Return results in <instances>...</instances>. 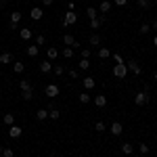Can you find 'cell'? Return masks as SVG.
<instances>
[{
	"mask_svg": "<svg viewBox=\"0 0 157 157\" xmlns=\"http://www.w3.org/2000/svg\"><path fill=\"white\" fill-rule=\"evenodd\" d=\"M149 101H151V97H149V92H145V90H140V92H136V94H134V103H136L138 107L147 105Z\"/></svg>",
	"mask_w": 157,
	"mask_h": 157,
	"instance_id": "6da1fadb",
	"label": "cell"
},
{
	"mask_svg": "<svg viewBox=\"0 0 157 157\" xmlns=\"http://www.w3.org/2000/svg\"><path fill=\"white\" fill-rule=\"evenodd\" d=\"M113 75H115V78H120V80H124V78L128 75V67H126V63L115 65V67H113Z\"/></svg>",
	"mask_w": 157,
	"mask_h": 157,
	"instance_id": "7a4b0ae2",
	"label": "cell"
},
{
	"mask_svg": "<svg viewBox=\"0 0 157 157\" xmlns=\"http://www.w3.org/2000/svg\"><path fill=\"white\" fill-rule=\"evenodd\" d=\"M78 23V15L73 11H67L65 13V19H63V25H75Z\"/></svg>",
	"mask_w": 157,
	"mask_h": 157,
	"instance_id": "3957f363",
	"label": "cell"
},
{
	"mask_svg": "<svg viewBox=\"0 0 157 157\" xmlns=\"http://www.w3.org/2000/svg\"><path fill=\"white\" fill-rule=\"evenodd\" d=\"M21 134H23V128H21V126H17V124L9 126V136H11V138H19Z\"/></svg>",
	"mask_w": 157,
	"mask_h": 157,
	"instance_id": "277c9868",
	"label": "cell"
},
{
	"mask_svg": "<svg viewBox=\"0 0 157 157\" xmlns=\"http://www.w3.org/2000/svg\"><path fill=\"white\" fill-rule=\"evenodd\" d=\"M126 67H128V71H132L134 75H140V73H143L140 65H138L136 61H128V63H126Z\"/></svg>",
	"mask_w": 157,
	"mask_h": 157,
	"instance_id": "5b68a950",
	"label": "cell"
},
{
	"mask_svg": "<svg viewBox=\"0 0 157 157\" xmlns=\"http://www.w3.org/2000/svg\"><path fill=\"white\" fill-rule=\"evenodd\" d=\"M109 132L113 134V136H121V132H124V126H121L120 121H113V124H111V128H109Z\"/></svg>",
	"mask_w": 157,
	"mask_h": 157,
	"instance_id": "8992f818",
	"label": "cell"
},
{
	"mask_svg": "<svg viewBox=\"0 0 157 157\" xmlns=\"http://www.w3.org/2000/svg\"><path fill=\"white\" fill-rule=\"evenodd\" d=\"M44 92H46V97H59L61 90H59V86H57V84H48Z\"/></svg>",
	"mask_w": 157,
	"mask_h": 157,
	"instance_id": "52a82bcc",
	"label": "cell"
},
{
	"mask_svg": "<svg viewBox=\"0 0 157 157\" xmlns=\"http://www.w3.org/2000/svg\"><path fill=\"white\" fill-rule=\"evenodd\" d=\"M42 15H44V11H42L40 6H34V9L29 11V17H32L34 21H40V19H42Z\"/></svg>",
	"mask_w": 157,
	"mask_h": 157,
	"instance_id": "ba28073f",
	"label": "cell"
},
{
	"mask_svg": "<svg viewBox=\"0 0 157 157\" xmlns=\"http://www.w3.org/2000/svg\"><path fill=\"white\" fill-rule=\"evenodd\" d=\"M21 21V13L19 11H15L11 13V29H17V23Z\"/></svg>",
	"mask_w": 157,
	"mask_h": 157,
	"instance_id": "9c48e42d",
	"label": "cell"
},
{
	"mask_svg": "<svg viewBox=\"0 0 157 157\" xmlns=\"http://www.w3.org/2000/svg\"><path fill=\"white\" fill-rule=\"evenodd\" d=\"M92 103H94L97 107H105V105H107V97H103V94H98V97H92Z\"/></svg>",
	"mask_w": 157,
	"mask_h": 157,
	"instance_id": "30bf717a",
	"label": "cell"
},
{
	"mask_svg": "<svg viewBox=\"0 0 157 157\" xmlns=\"http://www.w3.org/2000/svg\"><path fill=\"white\" fill-rule=\"evenodd\" d=\"M36 120L38 121L48 120V109H38V111H36Z\"/></svg>",
	"mask_w": 157,
	"mask_h": 157,
	"instance_id": "8fae6325",
	"label": "cell"
},
{
	"mask_svg": "<svg viewBox=\"0 0 157 157\" xmlns=\"http://www.w3.org/2000/svg\"><path fill=\"white\" fill-rule=\"evenodd\" d=\"M46 57H48V61H55L57 57H59V50L55 48V46H48V50H46Z\"/></svg>",
	"mask_w": 157,
	"mask_h": 157,
	"instance_id": "7c38bea8",
	"label": "cell"
},
{
	"mask_svg": "<svg viewBox=\"0 0 157 157\" xmlns=\"http://www.w3.org/2000/svg\"><path fill=\"white\" fill-rule=\"evenodd\" d=\"M109 57H111V50L107 46H101L98 48V59H109Z\"/></svg>",
	"mask_w": 157,
	"mask_h": 157,
	"instance_id": "4fadbf2b",
	"label": "cell"
},
{
	"mask_svg": "<svg viewBox=\"0 0 157 157\" xmlns=\"http://www.w3.org/2000/svg\"><path fill=\"white\" fill-rule=\"evenodd\" d=\"M32 34H34V32H32L29 27H23V29H19V36H21V40H29V38H32Z\"/></svg>",
	"mask_w": 157,
	"mask_h": 157,
	"instance_id": "5bb4252c",
	"label": "cell"
},
{
	"mask_svg": "<svg viewBox=\"0 0 157 157\" xmlns=\"http://www.w3.org/2000/svg\"><path fill=\"white\" fill-rule=\"evenodd\" d=\"M94 86H97L94 78H90V75H88V78H84V88H86V90H92Z\"/></svg>",
	"mask_w": 157,
	"mask_h": 157,
	"instance_id": "9a60e30c",
	"label": "cell"
},
{
	"mask_svg": "<svg viewBox=\"0 0 157 157\" xmlns=\"http://www.w3.org/2000/svg\"><path fill=\"white\" fill-rule=\"evenodd\" d=\"M103 21H105V17H97V19H90V27H92V29H98V27L103 25Z\"/></svg>",
	"mask_w": 157,
	"mask_h": 157,
	"instance_id": "2e32d148",
	"label": "cell"
},
{
	"mask_svg": "<svg viewBox=\"0 0 157 157\" xmlns=\"http://www.w3.org/2000/svg\"><path fill=\"white\" fill-rule=\"evenodd\" d=\"M86 17H88V19H97L98 11L94 9V6H88V9H86Z\"/></svg>",
	"mask_w": 157,
	"mask_h": 157,
	"instance_id": "e0dca14e",
	"label": "cell"
},
{
	"mask_svg": "<svg viewBox=\"0 0 157 157\" xmlns=\"http://www.w3.org/2000/svg\"><path fill=\"white\" fill-rule=\"evenodd\" d=\"M63 44H65V46H73V44H75V38H73L71 34H65V36H63Z\"/></svg>",
	"mask_w": 157,
	"mask_h": 157,
	"instance_id": "ac0fdd59",
	"label": "cell"
},
{
	"mask_svg": "<svg viewBox=\"0 0 157 157\" xmlns=\"http://www.w3.org/2000/svg\"><path fill=\"white\" fill-rule=\"evenodd\" d=\"M4 63H13L11 52H2V55H0V65H4Z\"/></svg>",
	"mask_w": 157,
	"mask_h": 157,
	"instance_id": "d6986e66",
	"label": "cell"
},
{
	"mask_svg": "<svg viewBox=\"0 0 157 157\" xmlns=\"http://www.w3.org/2000/svg\"><path fill=\"white\" fill-rule=\"evenodd\" d=\"M78 101H80V103H82V105H88V103H90V101H92V97H90V94H88V92H82V94H80V97H78Z\"/></svg>",
	"mask_w": 157,
	"mask_h": 157,
	"instance_id": "ffe728a7",
	"label": "cell"
},
{
	"mask_svg": "<svg viewBox=\"0 0 157 157\" xmlns=\"http://www.w3.org/2000/svg\"><path fill=\"white\" fill-rule=\"evenodd\" d=\"M13 71H15V73H23V71H25V65L21 63V61L13 63Z\"/></svg>",
	"mask_w": 157,
	"mask_h": 157,
	"instance_id": "44dd1931",
	"label": "cell"
},
{
	"mask_svg": "<svg viewBox=\"0 0 157 157\" xmlns=\"http://www.w3.org/2000/svg\"><path fill=\"white\" fill-rule=\"evenodd\" d=\"M40 71H42V73H50V61L48 59L40 63Z\"/></svg>",
	"mask_w": 157,
	"mask_h": 157,
	"instance_id": "7402d4cb",
	"label": "cell"
},
{
	"mask_svg": "<svg viewBox=\"0 0 157 157\" xmlns=\"http://www.w3.org/2000/svg\"><path fill=\"white\" fill-rule=\"evenodd\" d=\"M111 11V2H109V0H103V2H101V11L98 13H109Z\"/></svg>",
	"mask_w": 157,
	"mask_h": 157,
	"instance_id": "603a6c76",
	"label": "cell"
},
{
	"mask_svg": "<svg viewBox=\"0 0 157 157\" xmlns=\"http://www.w3.org/2000/svg\"><path fill=\"white\" fill-rule=\"evenodd\" d=\"M88 42H90V46H98V44H101V36H98V34H92Z\"/></svg>",
	"mask_w": 157,
	"mask_h": 157,
	"instance_id": "cb8c5ba5",
	"label": "cell"
},
{
	"mask_svg": "<svg viewBox=\"0 0 157 157\" xmlns=\"http://www.w3.org/2000/svg\"><path fill=\"white\" fill-rule=\"evenodd\" d=\"M63 57H65L67 61L73 59V48H71V46H65V48H63Z\"/></svg>",
	"mask_w": 157,
	"mask_h": 157,
	"instance_id": "d4e9b609",
	"label": "cell"
},
{
	"mask_svg": "<svg viewBox=\"0 0 157 157\" xmlns=\"http://www.w3.org/2000/svg\"><path fill=\"white\" fill-rule=\"evenodd\" d=\"M2 120H4L6 126H13V124H15V115H13V113H4V117H2Z\"/></svg>",
	"mask_w": 157,
	"mask_h": 157,
	"instance_id": "484cf974",
	"label": "cell"
},
{
	"mask_svg": "<svg viewBox=\"0 0 157 157\" xmlns=\"http://www.w3.org/2000/svg\"><path fill=\"white\" fill-rule=\"evenodd\" d=\"M132 151H134V147L130 145V143H124V145H121V153H126V155H130Z\"/></svg>",
	"mask_w": 157,
	"mask_h": 157,
	"instance_id": "4316f807",
	"label": "cell"
},
{
	"mask_svg": "<svg viewBox=\"0 0 157 157\" xmlns=\"http://www.w3.org/2000/svg\"><path fill=\"white\" fill-rule=\"evenodd\" d=\"M88 67H90V61H88V59H82L80 63H78V69H82V71H86Z\"/></svg>",
	"mask_w": 157,
	"mask_h": 157,
	"instance_id": "83f0119b",
	"label": "cell"
},
{
	"mask_svg": "<svg viewBox=\"0 0 157 157\" xmlns=\"http://www.w3.org/2000/svg\"><path fill=\"white\" fill-rule=\"evenodd\" d=\"M21 97H23V101H32L34 98V90H21Z\"/></svg>",
	"mask_w": 157,
	"mask_h": 157,
	"instance_id": "f1b7e54d",
	"label": "cell"
},
{
	"mask_svg": "<svg viewBox=\"0 0 157 157\" xmlns=\"http://www.w3.org/2000/svg\"><path fill=\"white\" fill-rule=\"evenodd\" d=\"M19 88H21V90H32V82H29V80H21V82H19Z\"/></svg>",
	"mask_w": 157,
	"mask_h": 157,
	"instance_id": "f546056e",
	"label": "cell"
},
{
	"mask_svg": "<svg viewBox=\"0 0 157 157\" xmlns=\"http://www.w3.org/2000/svg\"><path fill=\"white\" fill-rule=\"evenodd\" d=\"M48 117H50V120H59V117H61V111H59V109H50V111H48Z\"/></svg>",
	"mask_w": 157,
	"mask_h": 157,
	"instance_id": "4dcf8cb0",
	"label": "cell"
},
{
	"mask_svg": "<svg viewBox=\"0 0 157 157\" xmlns=\"http://www.w3.org/2000/svg\"><path fill=\"white\" fill-rule=\"evenodd\" d=\"M138 32H140L143 36H147V34L151 32V25H149V23H143V25H140V27H138Z\"/></svg>",
	"mask_w": 157,
	"mask_h": 157,
	"instance_id": "1f68e13d",
	"label": "cell"
},
{
	"mask_svg": "<svg viewBox=\"0 0 157 157\" xmlns=\"http://www.w3.org/2000/svg\"><path fill=\"white\" fill-rule=\"evenodd\" d=\"M94 130H97V132H105V130H107V126H105V124H103V121H97V124H94Z\"/></svg>",
	"mask_w": 157,
	"mask_h": 157,
	"instance_id": "d6a6232c",
	"label": "cell"
},
{
	"mask_svg": "<svg viewBox=\"0 0 157 157\" xmlns=\"http://www.w3.org/2000/svg\"><path fill=\"white\" fill-rule=\"evenodd\" d=\"M2 157H15V151L9 149V147H4V149H2Z\"/></svg>",
	"mask_w": 157,
	"mask_h": 157,
	"instance_id": "836d02e7",
	"label": "cell"
},
{
	"mask_svg": "<svg viewBox=\"0 0 157 157\" xmlns=\"http://www.w3.org/2000/svg\"><path fill=\"white\" fill-rule=\"evenodd\" d=\"M138 6H140V9H151V0H138Z\"/></svg>",
	"mask_w": 157,
	"mask_h": 157,
	"instance_id": "e575fe53",
	"label": "cell"
},
{
	"mask_svg": "<svg viewBox=\"0 0 157 157\" xmlns=\"http://www.w3.org/2000/svg\"><path fill=\"white\" fill-rule=\"evenodd\" d=\"M27 55L29 57H38V46H27Z\"/></svg>",
	"mask_w": 157,
	"mask_h": 157,
	"instance_id": "d590c367",
	"label": "cell"
},
{
	"mask_svg": "<svg viewBox=\"0 0 157 157\" xmlns=\"http://www.w3.org/2000/svg\"><path fill=\"white\" fill-rule=\"evenodd\" d=\"M138 151H140V155H147V153H149V145L140 143V145H138Z\"/></svg>",
	"mask_w": 157,
	"mask_h": 157,
	"instance_id": "8d00e7d4",
	"label": "cell"
},
{
	"mask_svg": "<svg viewBox=\"0 0 157 157\" xmlns=\"http://www.w3.org/2000/svg\"><path fill=\"white\" fill-rule=\"evenodd\" d=\"M52 71H55V75H63L65 67H63V65H55V69H52Z\"/></svg>",
	"mask_w": 157,
	"mask_h": 157,
	"instance_id": "74e56055",
	"label": "cell"
},
{
	"mask_svg": "<svg viewBox=\"0 0 157 157\" xmlns=\"http://www.w3.org/2000/svg\"><path fill=\"white\" fill-rule=\"evenodd\" d=\"M90 55H92L90 48H82V59H90Z\"/></svg>",
	"mask_w": 157,
	"mask_h": 157,
	"instance_id": "f35d334b",
	"label": "cell"
},
{
	"mask_svg": "<svg viewBox=\"0 0 157 157\" xmlns=\"http://www.w3.org/2000/svg\"><path fill=\"white\" fill-rule=\"evenodd\" d=\"M113 61H115V65H120V63H126L121 55H113Z\"/></svg>",
	"mask_w": 157,
	"mask_h": 157,
	"instance_id": "ab89813d",
	"label": "cell"
},
{
	"mask_svg": "<svg viewBox=\"0 0 157 157\" xmlns=\"http://www.w3.org/2000/svg\"><path fill=\"white\" fill-rule=\"evenodd\" d=\"M44 42H46V38H44V36H42V34H40V36L36 38V44H38V46H42Z\"/></svg>",
	"mask_w": 157,
	"mask_h": 157,
	"instance_id": "60d3db41",
	"label": "cell"
},
{
	"mask_svg": "<svg viewBox=\"0 0 157 157\" xmlns=\"http://www.w3.org/2000/svg\"><path fill=\"white\" fill-rule=\"evenodd\" d=\"M69 78L71 80H78V69H69Z\"/></svg>",
	"mask_w": 157,
	"mask_h": 157,
	"instance_id": "b9f144b4",
	"label": "cell"
},
{
	"mask_svg": "<svg viewBox=\"0 0 157 157\" xmlns=\"http://www.w3.org/2000/svg\"><path fill=\"white\" fill-rule=\"evenodd\" d=\"M115 2V6H126L128 4V0H113Z\"/></svg>",
	"mask_w": 157,
	"mask_h": 157,
	"instance_id": "7bdbcfd3",
	"label": "cell"
},
{
	"mask_svg": "<svg viewBox=\"0 0 157 157\" xmlns=\"http://www.w3.org/2000/svg\"><path fill=\"white\" fill-rule=\"evenodd\" d=\"M75 9V2H67V11H73Z\"/></svg>",
	"mask_w": 157,
	"mask_h": 157,
	"instance_id": "ee69618b",
	"label": "cell"
},
{
	"mask_svg": "<svg viewBox=\"0 0 157 157\" xmlns=\"http://www.w3.org/2000/svg\"><path fill=\"white\" fill-rule=\"evenodd\" d=\"M42 4H44V6H50V4H52V0H42Z\"/></svg>",
	"mask_w": 157,
	"mask_h": 157,
	"instance_id": "f6af8a7d",
	"label": "cell"
},
{
	"mask_svg": "<svg viewBox=\"0 0 157 157\" xmlns=\"http://www.w3.org/2000/svg\"><path fill=\"white\" fill-rule=\"evenodd\" d=\"M153 46H157V36H155V38H153Z\"/></svg>",
	"mask_w": 157,
	"mask_h": 157,
	"instance_id": "bcb514c9",
	"label": "cell"
},
{
	"mask_svg": "<svg viewBox=\"0 0 157 157\" xmlns=\"http://www.w3.org/2000/svg\"><path fill=\"white\" fill-rule=\"evenodd\" d=\"M153 29H157V19H155V21H153Z\"/></svg>",
	"mask_w": 157,
	"mask_h": 157,
	"instance_id": "7dc6e473",
	"label": "cell"
},
{
	"mask_svg": "<svg viewBox=\"0 0 157 157\" xmlns=\"http://www.w3.org/2000/svg\"><path fill=\"white\" fill-rule=\"evenodd\" d=\"M2 149H4V145H0V155H2Z\"/></svg>",
	"mask_w": 157,
	"mask_h": 157,
	"instance_id": "c3c4849f",
	"label": "cell"
},
{
	"mask_svg": "<svg viewBox=\"0 0 157 157\" xmlns=\"http://www.w3.org/2000/svg\"><path fill=\"white\" fill-rule=\"evenodd\" d=\"M153 80H155V82H157V71H155V75H153Z\"/></svg>",
	"mask_w": 157,
	"mask_h": 157,
	"instance_id": "681fc988",
	"label": "cell"
},
{
	"mask_svg": "<svg viewBox=\"0 0 157 157\" xmlns=\"http://www.w3.org/2000/svg\"><path fill=\"white\" fill-rule=\"evenodd\" d=\"M138 157H145V155H138Z\"/></svg>",
	"mask_w": 157,
	"mask_h": 157,
	"instance_id": "f907efd6",
	"label": "cell"
},
{
	"mask_svg": "<svg viewBox=\"0 0 157 157\" xmlns=\"http://www.w3.org/2000/svg\"><path fill=\"white\" fill-rule=\"evenodd\" d=\"M48 157H55V155H48Z\"/></svg>",
	"mask_w": 157,
	"mask_h": 157,
	"instance_id": "816d5d0a",
	"label": "cell"
},
{
	"mask_svg": "<svg viewBox=\"0 0 157 157\" xmlns=\"http://www.w3.org/2000/svg\"><path fill=\"white\" fill-rule=\"evenodd\" d=\"M80 157H86V155H80Z\"/></svg>",
	"mask_w": 157,
	"mask_h": 157,
	"instance_id": "f5cc1de1",
	"label": "cell"
},
{
	"mask_svg": "<svg viewBox=\"0 0 157 157\" xmlns=\"http://www.w3.org/2000/svg\"><path fill=\"white\" fill-rule=\"evenodd\" d=\"M155 4H157V0H155Z\"/></svg>",
	"mask_w": 157,
	"mask_h": 157,
	"instance_id": "db71d44e",
	"label": "cell"
}]
</instances>
